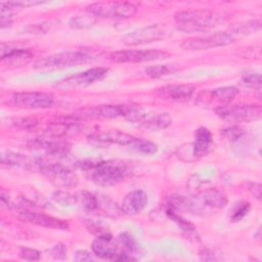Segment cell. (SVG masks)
Here are the masks:
<instances>
[{
	"instance_id": "6da1fadb",
	"label": "cell",
	"mask_w": 262,
	"mask_h": 262,
	"mask_svg": "<svg viewBox=\"0 0 262 262\" xmlns=\"http://www.w3.org/2000/svg\"><path fill=\"white\" fill-rule=\"evenodd\" d=\"M99 52L91 48H79L75 50L61 51L45 57H42L34 62L35 69L40 70H57L70 67H76L92 62L97 59Z\"/></svg>"
},
{
	"instance_id": "7a4b0ae2",
	"label": "cell",
	"mask_w": 262,
	"mask_h": 262,
	"mask_svg": "<svg viewBox=\"0 0 262 262\" xmlns=\"http://www.w3.org/2000/svg\"><path fill=\"white\" fill-rule=\"evenodd\" d=\"M176 26L180 31L194 33L215 28L225 20V16L217 11L208 9L178 11L174 15Z\"/></svg>"
},
{
	"instance_id": "3957f363",
	"label": "cell",
	"mask_w": 262,
	"mask_h": 262,
	"mask_svg": "<svg viewBox=\"0 0 262 262\" xmlns=\"http://www.w3.org/2000/svg\"><path fill=\"white\" fill-rule=\"evenodd\" d=\"M90 180L98 186H114L124 180L130 173V166L123 161H96L89 170Z\"/></svg>"
},
{
	"instance_id": "277c9868",
	"label": "cell",
	"mask_w": 262,
	"mask_h": 262,
	"mask_svg": "<svg viewBox=\"0 0 262 262\" xmlns=\"http://www.w3.org/2000/svg\"><path fill=\"white\" fill-rule=\"evenodd\" d=\"M227 199L220 190L208 187L201 189L193 196L186 199L185 211L195 216H204L212 210L222 209L226 206Z\"/></svg>"
},
{
	"instance_id": "5b68a950",
	"label": "cell",
	"mask_w": 262,
	"mask_h": 262,
	"mask_svg": "<svg viewBox=\"0 0 262 262\" xmlns=\"http://www.w3.org/2000/svg\"><path fill=\"white\" fill-rule=\"evenodd\" d=\"M36 171L44 175L54 185L61 188H72L77 186L79 180L77 175L59 163H50L37 158Z\"/></svg>"
},
{
	"instance_id": "8992f818",
	"label": "cell",
	"mask_w": 262,
	"mask_h": 262,
	"mask_svg": "<svg viewBox=\"0 0 262 262\" xmlns=\"http://www.w3.org/2000/svg\"><path fill=\"white\" fill-rule=\"evenodd\" d=\"M86 11L96 17L129 18L137 13V7L131 2H95L86 7Z\"/></svg>"
},
{
	"instance_id": "52a82bcc",
	"label": "cell",
	"mask_w": 262,
	"mask_h": 262,
	"mask_svg": "<svg viewBox=\"0 0 262 262\" xmlns=\"http://www.w3.org/2000/svg\"><path fill=\"white\" fill-rule=\"evenodd\" d=\"M216 115L230 123L251 122L259 120L262 107L257 104H225L215 108Z\"/></svg>"
},
{
	"instance_id": "ba28073f",
	"label": "cell",
	"mask_w": 262,
	"mask_h": 262,
	"mask_svg": "<svg viewBox=\"0 0 262 262\" xmlns=\"http://www.w3.org/2000/svg\"><path fill=\"white\" fill-rule=\"evenodd\" d=\"M54 97L51 93L41 91H24L13 93L8 103L14 107L23 110L47 108L53 104Z\"/></svg>"
},
{
	"instance_id": "9c48e42d",
	"label": "cell",
	"mask_w": 262,
	"mask_h": 262,
	"mask_svg": "<svg viewBox=\"0 0 262 262\" xmlns=\"http://www.w3.org/2000/svg\"><path fill=\"white\" fill-rule=\"evenodd\" d=\"M107 73H108L107 68H104V67L92 68L57 81L54 84V87L61 90L84 88L95 82L102 80L107 75Z\"/></svg>"
},
{
	"instance_id": "30bf717a",
	"label": "cell",
	"mask_w": 262,
	"mask_h": 262,
	"mask_svg": "<svg viewBox=\"0 0 262 262\" xmlns=\"http://www.w3.org/2000/svg\"><path fill=\"white\" fill-rule=\"evenodd\" d=\"M234 37L229 31L217 32L207 36H200L186 39L181 43V47L185 50H206L214 47L231 44L232 42H234Z\"/></svg>"
},
{
	"instance_id": "8fae6325",
	"label": "cell",
	"mask_w": 262,
	"mask_h": 262,
	"mask_svg": "<svg viewBox=\"0 0 262 262\" xmlns=\"http://www.w3.org/2000/svg\"><path fill=\"white\" fill-rule=\"evenodd\" d=\"M170 53L164 50H118L110 54V58L115 62H145L165 59Z\"/></svg>"
},
{
	"instance_id": "7c38bea8",
	"label": "cell",
	"mask_w": 262,
	"mask_h": 262,
	"mask_svg": "<svg viewBox=\"0 0 262 262\" xmlns=\"http://www.w3.org/2000/svg\"><path fill=\"white\" fill-rule=\"evenodd\" d=\"M213 148L214 144L211 131L205 127H200L194 132V141L187 144V147L182 146L180 156H186L189 152L193 160H198L209 155Z\"/></svg>"
},
{
	"instance_id": "4fadbf2b",
	"label": "cell",
	"mask_w": 262,
	"mask_h": 262,
	"mask_svg": "<svg viewBox=\"0 0 262 262\" xmlns=\"http://www.w3.org/2000/svg\"><path fill=\"white\" fill-rule=\"evenodd\" d=\"M238 89L233 86H225L213 90H205L198 96V104L205 105L206 107L215 106V108L228 104L236 95Z\"/></svg>"
},
{
	"instance_id": "5bb4252c",
	"label": "cell",
	"mask_w": 262,
	"mask_h": 262,
	"mask_svg": "<svg viewBox=\"0 0 262 262\" xmlns=\"http://www.w3.org/2000/svg\"><path fill=\"white\" fill-rule=\"evenodd\" d=\"M28 146L33 150L42 151L45 155L56 159L67 157L71 149V145L68 142L58 140L56 137L35 138L29 141Z\"/></svg>"
},
{
	"instance_id": "9a60e30c",
	"label": "cell",
	"mask_w": 262,
	"mask_h": 262,
	"mask_svg": "<svg viewBox=\"0 0 262 262\" xmlns=\"http://www.w3.org/2000/svg\"><path fill=\"white\" fill-rule=\"evenodd\" d=\"M17 216L23 221L30 222L46 228H53V229H59V230H67L69 228V224L67 221L46 215L44 213L32 211L26 207L18 208Z\"/></svg>"
},
{
	"instance_id": "2e32d148",
	"label": "cell",
	"mask_w": 262,
	"mask_h": 262,
	"mask_svg": "<svg viewBox=\"0 0 262 262\" xmlns=\"http://www.w3.org/2000/svg\"><path fill=\"white\" fill-rule=\"evenodd\" d=\"M164 31L159 26L150 25L126 34L123 37L122 42L128 46L144 45L161 40L164 38Z\"/></svg>"
},
{
	"instance_id": "e0dca14e",
	"label": "cell",
	"mask_w": 262,
	"mask_h": 262,
	"mask_svg": "<svg viewBox=\"0 0 262 262\" xmlns=\"http://www.w3.org/2000/svg\"><path fill=\"white\" fill-rule=\"evenodd\" d=\"M131 122L138 123L139 125L151 130H157L167 128L172 123V119L168 113L151 114L138 107Z\"/></svg>"
},
{
	"instance_id": "ac0fdd59",
	"label": "cell",
	"mask_w": 262,
	"mask_h": 262,
	"mask_svg": "<svg viewBox=\"0 0 262 262\" xmlns=\"http://www.w3.org/2000/svg\"><path fill=\"white\" fill-rule=\"evenodd\" d=\"M131 106L129 105H119V104H106L91 107L87 110L82 117L88 119H115L119 117H124L127 119Z\"/></svg>"
},
{
	"instance_id": "d6986e66",
	"label": "cell",
	"mask_w": 262,
	"mask_h": 262,
	"mask_svg": "<svg viewBox=\"0 0 262 262\" xmlns=\"http://www.w3.org/2000/svg\"><path fill=\"white\" fill-rule=\"evenodd\" d=\"M194 91V86L190 84H171L159 88L157 94L163 99L186 101L192 97Z\"/></svg>"
},
{
	"instance_id": "ffe728a7",
	"label": "cell",
	"mask_w": 262,
	"mask_h": 262,
	"mask_svg": "<svg viewBox=\"0 0 262 262\" xmlns=\"http://www.w3.org/2000/svg\"><path fill=\"white\" fill-rule=\"evenodd\" d=\"M147 201L148 199L145 191L141 189L132 190L122 200L121 209L124 214L134 216L142 212L147 204Z\"/></svg>"
},
{
	"instance_id": "44dd1931",
	"label": "cell",
	"mask_w": 262,
	"mask_h": 262,
	"mask_svg": "<svg viewBox=\"0 0 262 262\" xmlns=\"http://www.w3.org/2000/svg\"><path fill=\"white\" fill-rule=\"evenodd\" d=\"M91 249L94 255L107 260H115L119 254L118 245L113 242L111 234L96 236V238L91 244Z\"/></svg>"
},
{
	"instance_id": "7402d4cb",
	"label": "cell",
	"mask_w": 262,
	"mask_h": 262,
	"mask_svg": "<svg viewBox=\"0 0 262 262\" xmlns=\"http://www.w3.org/2000/svg\"><path fill=\"white\" fill-rule=\"evenodd\" d=\"M90 141H93L98 144H119V145H124L128 146L132 140L134 139V136L124 133L119 130H112V131H106V132H101V133H96L92 134L89 136Z\"/></svg>"
},
{
	"instance_id": "603a6c76",
	"label": "cell",
	"mask_w": 262,
	"mask_h": 262,
	"mask_svg": "<svg viewBox=\"0 0 262 262\" xmlns=\"http://www.w3.org/2000/svg\"><path fill=\"white\" fill-rule=\"evenodd\" d=\"M1 59L8 64H20L29 61L33 57V53L30 49L13 47L10 44L1 43Z\"/></svg>"
},
{
	"instance_id": "cb8c5ba5",
	"label": "cell",
	"mask_w": 262,
	"mask_h": 262,
	"mask_svg": "<svg viewBox=\"0 0 262 262\" xmlns=\"http://www.w3.org/2000/svg\"><path fill=\"white\" fill-rule=\"evenodd\" d=\"M1 163L3 165H7L11 167H18L27 170L36 171L37 158H30L26 155L6 151V152H3L1 156Z\"/></svg>"
},
{
	"instance_id": "d4e9b609",
	"label": "cell",
	"mask_w": 262,
	"mask_h": 262,
	"mask_svg": "<svg viewBox=\"0 0 262 262\" xmlns=\"http://www.w3.org/2000/svg\"><path fill=\"white\" fill-rule=\"evenodd\" d=\"M97 195V212L111 218H118L123 214L121 207H119L107 195L96 193Z\"/></svg>"
},
{
	"instance_id": "484cf974",
	"label": "cell",
	"mask_w": 262,
	"mask_h": 262,
	"mask_svg": "<svg viewBox=\"0 0 262 262\" xmlns=\"http://www.w3.org/2000/svg\"><path fill=\"white\" fill-rule=\"evenodd\" d=\"M77 204L87 212H97V195L90 191L82 190L76 193Z\"/></svg>"
},
{
	"instance_id": "4316f807",
	"label": "cell",
	"mask_w": 262,
	"mask_h": 262,
	"mask_svg": "<svg viewBox=\"0 0 262 262\" xmlns=\"http://www.w3.org/2000/svg\"><path fill=\"white\" fill-rule=\"evenodd\" d=\"M128 147L135 152L146 155V156L154 155L158 150V146L154 142L143 138H137V137H134V139L128 145Z\"/></svg>"
},
{
	"instance_id": "83f0119b",
	"label": "cell",
	"mask_w": 262,
	"mask_h": 262,
	"mask_svg": "<svg viewBox=\"0 0 262 262\" xmlns=\"http://www.w3.org/2000/svg\"><path fill=\"white\" fill-rule=\"evenodd\" d=\"M260 29V19H254V20H250L244 24H238L235 25L234 27H232L229 32L232 34V36L234 37V39L236 37H242V36H246L247 34H251L257 30Z\"/></svg>"
},
{
	"instance_id": "f1b7e54d",
	"label": "cell",
	"mask_w": 262,
	"mask_h": 262,
	"mask_svg": "<svg viewBox=\"0 0 262 262\" xmlns=\"http://www.w3.org/2000/svg\"><path fill=\"white\" fill-rule=\"evenodd\" d=\"M97 20V17L93 14L89 13H83V14H77L73 16L69 23L71 28L74 29H86L89 27H92Z\"/></svg>"
},
{
	"instance_id": "f546056e",
	"label": "cell",
	"mask_w": 262,
	"mask_h": 262,
	"mask_svg": "<svg viewBox=\"0 0 262 262\" xmlns=\"http://www.w3.org/2000/svg\"><path fill=\"white\" fill-rule=\"evenodd\" d=\"M118 245L121 246L122 249L124 250V252H121V253L131 255V257L132 255H134V253L138 251V248H139L134 237L128 232H123L118 235Z\"/></svg>"
},
{
	"instance_id": "4dcf8cb0",
	"label": "cell",
	"mask_w": 262,
	"mask_h": 262,
	"mask_svg": "<svg viewBox=\"0 0 262 262\" xmlns=\"http://www.w3.org/2000/svg\"><path fill=\"white\" fill-rule=\"evenodd\" d=\"M177 69L169 64H156L145 69V74L150 78H161L175 73Z\"/></svg>"
},
{
	"instance_id": "1f68e13d",
	"label": "cell",
	"mask_w": 262,
	"mask_h": 262,
	"mask_svg": "<svg viewBox=\"0 0 262 262\" xmlns=\"http://www.w3.org/2000/svg\"><path fill=\"white\" fill-rule=\"evenodd\" d=\"M52 200L61 205V206H67V207H70V206H73V205H76L77 204V196L76 194H72L68 191H64V190H56L52 193L51 195Z\"/></svg>"
},
{
	"instance_id": "d6a6232c",
	"label": "cell",
	"mask_w": 262,
	"mask_h": 262,
	"mask_svg": "<svg viewBox=\"0 0 262 262\" xmlns=\"http://www.w3.org/2000/svg\"><path fill=\"white\" fill-rule=\"evenodd\" d=\"M246 134V130L237 125H232L221 130V135L230 141H236Z\"/></svg>"
},
{
	"instance_id": "836d02e7",
	"label": "cell",
	"mask_w": 262,
	"mask_h": 262,
	"mask_svg": "<svg viewBox=\"0 0 262 262\" xmlns=\"http://www.w3.org/2000/svg\"><path fill=\"white\" fill-rule=\"evenodd\" d=\"M250 208L251 206L249 203H246V202L239 203L231 215V220L233 222L239 221L242 218H244L248 214V212L250 211Z\"/></svg>"
},
{
	"instance_id": "e575fe53",
	"label": "cell",
	"mask_w": 262,
	"mask_h": 262,
	"mask_svg": "<svg viewBox=\"0 0 262 262\" xmlns=\"http://www.w3.org/2000/svg\"><path fill=\"white\" fill-rule=\"evenodd\" d=\"M19 257L27 261H37L40 259V252L32 248H21L19 251Z\"/></svg>"
},
{
	"instance_id": "d590c367",
	"label": "cell",
	"mask_w": 262,
	"mask_h": 262,
	"mask_svg": "<svg viewBox=\"0 0 262 262\" xmlns=\"http://www.w3.org/2000/svg\"><path fill=\"white\" fill-rule=\"evenodd\" d=\"M242 83L248 87L260 88L261 86V76L259 74H249L243 77Z\"/></svg>"
},
{
	"instance_id": "8d00e7d4",
	"label": "cell",
	"mask_w": 262,
	"mask_h": 262,
	"mask_svg": "<svg viewBox=\"0 0 262 262\" xmlns=\"http://www.w3.org/2000/svg\"><path fill=\"white\" fill-rule=\"evenodd\" d=\"M50 254L56 260H64L67 258V248L62 244H56L50 249Z\"/></svg>"
},
{
	"instance_id": "74e56055",
	"label": "cell",
	"mask_w": 262,
	"mask_h": 262,
	"mask_svg": "<svg viewBox=\"0 0 262 262\" xmlns=\"http://www.w3.org/2000/svg\"><path fill=\"white\" fill-rule=\"evenodd\" d=\"M50 23H42V24H34L29 26L26 30L31 34H45L50 31Z\"/></svg>"
},
{
	"instance_id": "f35d334b",
	"label": "cell",
	"mask_w": 262,
	"mask_h": 262,
	"mask_svg": "<svg viewBox=\"0 0 262 262\" xmlns=\"http://www.w3.org/2000/svg\"><path fill=\"white\" fill-rule=\"evenodd\" d=\"M220 258L218 257V254L215 253V251L210 249H204L200 252V260L201 261H217Z\"/></svg>"
},
{
	"instance_id": "ab89813d",
	"label": "cell",
	"mask_w": 262,
	"mask_h": 262,
	"mask_svg": "<svg viewBox=\"0 0 262 262\" xmlns=\"http://www.w3.org/2000/svg\"><path fill=\"white\" fill-rule=\"evenodd\" d=\"M74 260L77 262H85V261H91L93 260L91 254L85 250H79L76 252Z\"/></svg>"
},
{
	"instance_id": "60d3db41",
	"label": "cell",
	"mask_w": 262,
	"mask_h": 262,
	"mask_svg": "<svg viewBox=\"0 0 262 262\" xmlns=\"http://www.w3.org/2000/svg\"><path fill=\"white\" fill-rule=\"evenodd\" d=\"M248 189L249 191L257 199V200H261V184L257 183V182H250L248 185Z\"/></svg>"
}]
</instances>
